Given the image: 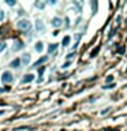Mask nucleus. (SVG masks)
<instances>
[{"label": "nucleus", "mask_w": 127, "mask_h": 131, "mask_svg": "<svg viewBox=\"0 0 127 131\" xmlns=\"http://www.w3.org/2000/svg\"><path fill=\"white\" fill-rule=\"evenodd\" d=\"M13 79H14V75L11 74V71H4V73L2 74V81L4 83L13 82Z\"/></svg>", "instance_id": "obj_2"}, {"label": "nucleus", "mask_w": 127, "mask_h": 131, "mask_svg": "<svg viewBox=\"0 0 127 131\" xmlns=\"http://www.w3.org/2000/svg\"><path fill=\"white\" fill-rule=\"evenodd\" d=\"M109 112H111V108H105V109L101 111V115H107V113H109Z\"/></svg>", "instance_id": "obj_21"}, {"label": "nucleus", "mask_w": 127, "mask_h": 131, "mask_svg": "<svg viewBox=\"0 0 127 131\" xmlns=\"http://www.w3.org/2000/svg\"><path fill=\"white\" fill-rule=\"evenodd\" d=\"M105 131H118V130H105Z\"/></svg>", "instance_id": "obj_30"}, {"label": "nucleus", "mask_w": 127, "mask_h": 131, "mask_svg": "<svg viewBox=\"0 0 127 131\" xmlns=\"http://www.w3.org/2000/svg\"><path fill=\"white\" fill-rule=\"evenodd\" d=\"M29 62H30V55L29 53H23L22 57H21L22 66H27V64H29Z\"/></svg>", "instance_id": "obj_4"}, {"label": "nucleus", "mask_w": 127, "mask_h": 131, "mask_svg": "<svg viewBox=\"0 0 127 131\" xmlns=\"http://www.w3.org/2000/svg\"><path fill=\"white\" fill-rule=\"evenodd\" d=\"M33 79H34V75L33 74H26L25 77L21 79V83H29V82L33 81Z\"/></svg>", "instance_id": "obj_5"}, {"label": "nucleus", "mask_w": 127, "mask_h": 131, "mask_svg": "<svg viewBox=\"0 0 127 131\" xmlns=\"http://www.w3.org/2000/svg\"><path fill=\"white\" fill-rule=\"evenodd\" d=\"M70 40H71V38H70V35H66V37L63 38V42H62V44H63V46H67V45H68V44H70Z\"/></svg>", "instance_id": "obj_12"}, {"label": "nucleus", "mask_w": 127, "mask_h": 131, "mask_svg": "<svg viewBox=\"0 0 127 131\" xmlns=\"http://www.w3.org/2000/svg\"><path fill=\"white\" fill-rule=\"evenodd\" d=\"M98 51H100V46H97V48L94 49V51H92V55H90V56H92V57H94V56H97Z\"/></svg>", "instance_id": "obj_15"}, {"label": "nucleus", "mask_w": 127, "mask_h": 131, "mask_svg": "<svg viewBox=\"0 0 127 131\" xmlns=\"http://www.w3.org/2000/svg\"><path fill=\"white\" fill-rule=\"evenodd\" d=\"M64 22H66V27H68V26H70V23H68V22H70V19H68V18H66V21H64Z\"/></svg>", "instance_id": "obj_27"}, {"label": "nucleus", "mask_w": 127, "mask_h": 131, "mask_svg": "<svg viewBox=\"0 0 127 131\" xmlns=\"http://www.w3.org/2000/svg\"><path fill=\"white\" fill-rule=\"evenodd\" d=\"M22 48H23V42L17 41V42H15V45H14V48H13V51H18V49H22Z\"/></svg>", "instance_id": "obj_11"}, {"label": "nucleus", "mask_w": 127, "mask_h": 131, "mask_svg": "<svg viewBox=\"0 0 127 131\" xmlns=\"http://www.w3.org/2000/svg\"><path fill=\"white\" fill-rule=\"evenodd\" d=\"M3 19H4V11L0 10V21H3Z\"/></svg>", "instance_id": "obj_25"}, {"label": "nucleus", "mask_w": 127, "mask_h": 131, "mask_svg": "<svg viewBox=\"0 0 127 131\" xmlns=\"http://www.w3.org/2000/svg\"><path fill=\"white\" fill-rule=\"evenodd\" d=\"M118 52H119V53H123V52H124V46H122V48H119V49H118Z\"/></svg>", "instance_id": "obj_26"}, {"label": "nucleus", "mask_w": 127, "mask_h": 131, "mask_svg": "<svg viewBox=\"0 0 127 131\" xmlns=\"http://www.w3.org/2000/svg\"><path fill=\"white\" fill-rule=\"evenodd\" d=\"M19 64H21V59H15V60L11 62V64H10V66L13 67V68H18Z\"/></svg>", "instance_id": "obj_8"}, {"label": "nucleus", "mask_w": 127, "mask_h": 131, "mask_svg": "<svg viewBox=\"0 0 127 131\" xmlns=\"http://www.w3.org/2000/svg\"><path fill=\"white\" fill-rule=\"evenodd\" d=\"M44 70H45V67H41V68L38 70V73H40V75H41L42 73H44Z\"/></svg>", "instance_id": "obj_28"}, {"label": "nucleus", "mask_w": 127, "mask_h": 131, "mask_svg": "<svg viewBox=\"0 0 127 131\" xmlns=\"http://www.w3.org/2000/svg\"><path fill=\"white\" fill-rule=\"evenodd\" d=\"M70 64H71V63H70V62H66V63H64V64H63V66H62V68H67V67H70Z\"/></svg>", "instance_id": "obj_24"}, {"label": "nucleus", "mask_w": 127, "mask_h": 131, "mask_svg": "<svg viewBox=\"0 0 127 131\" xmlns=\"http://www.w3.org/2000/svg\"><path fill=\"white\" fill-rule=\"evenodd\" d=\"M47 60H48V57H47V56H44V57H41V59H38V60H37V62H36L34 64H33V67H37L38 64H41V63H45Z\"/></svg>", "instance_id": "obj_10"}, {"label": "nucleus", "mask_w": 127, "mask_h": 131, "mask_svg": "<svg viewBox=\"0 0 127 131\" xmlns=\"http://www.w3.org/2000/svg\"><path fill=\"white\" fill-rule=\"evenodd\" d=\"M7 4H8V6H15V0H7Z\"/></svg>", "instance_id": "obj_22"}, {"label": "nucleus", "mask_w": 127, "mask_h": 131, "mask_svg": "<svg viewBox=\"0 0 127 131\" xmlns=\"http://www.w3.org/2000/svg\"><path fill=\"white\" fill-rule=\"evenodd\" d=\"M74 6L78 8L77 13H82V4H81V3H79V2H74Z\"/></svg>", "instance_id": "obj_13"}, {"label": "nucleus", "mask_w": 127, "mask_h": 131, "mask_svg": "<svg viewBox=\"0 0 127 131\" xmlns=\"http://www.w3.org/2000/svg\"><path fill=\"white\" fill-rule=\"evenodd\" d=\"M42 49H44V44L41 41H38L36 44V51H37V52H42Z\"/></svg>", "instance_id": "obj_9"}, {"label": "nucleus", "mask_w": 127, "mask_h": 131, "mask_svg": "<svg viewBox=\"0 0 127 131\" xmlns=\"http://www.w3.org/2000/svg\"><path fill=\"white\" fill-rule=\"evenodd\" d=\"M36 7H38L40 10H44L45 8V3H41V2H37L36 3Z\"/></svg>", "instance_id": "obj_14"}, {"label": "nucleus", "mask_w": 127, "mask_h": 131, "mask_svg": "<svg viewBox=\"0 0 127 131\" xmlns=\"http://www.w3.org/2000/svg\"><path fill=\"white\" fill-rule=\"evenodd\" d=\"M2 113H3V111H0V115H2Z\"/></svg>", "instance_id": "obj_31"}, {"label": "nucleus", "mask_w": 127, "mask_h": 131, "mask_svg": "<svg viewBox=\"0 0 127 131\" xmlns=\"http://www.w3.org/2000/svg\"><path fill=\"white\" fill-rule=\"evenodd\" d=\"M112 87H115V83H109V85H105L102 89H105V90H109V89H112Z\"/></svg>", "instance_id": "obj_17"}, {"label": "nucleus", "mask_w": 127, "mask_h": 131, "mask_svg": "<svg viewBox=\"0 0 127 131\" xmlns=\"http://www.w3.org/2000/svg\"><path fill=\"white\" fill-rule=\"evenodd\" d=\"M52 26H53V27H60V26H62V19L57 18V17L53 18V19H52Z\"/></svg>", "instance_id": "obj_6"}, {"label": "nucleus", "mask_w": 127, "mask_h": 131, "mask_svg": "<svg viewBox=\"0 0 127 131\" xmlns=\"http://www.w3.org/2000/svg\"><path fill=\"white\" fill-rule=\"evenodd\" d=\"M6 48H7V44L2 41V42H0V52H3V51H4Z\"/></svg>", "instance_id": "obj_16"}, {"label": "nucleus", "mask_w": 127, "mask_h": 131, "mask_svg": "<svg viewBox=\"0 0 127 131\" xmlns=\"http://www.w3.org/2000/svg\"><path fill=\"white\" fill-rule=\"evenodd\" d=\"M113 34H116V30H115V29H111V30H109V34H108V38H112Z\"/></svg>", "instance_id": "obj_18"}, {"label": "nucleus", "mask_w": 127, "mask_h": 131, "mask_svg": "<svg viewBox=\"0 0 127 131\" xmlns=\"http://www.w3.org/2000/svg\"><path fill=\"white\" fill-rule=\"evenodd\" d=\"M18 27L21 30H25V31H27V30H30V27H31V23L27 21V19H22V21H19L18 22Z\"/></svg>", "instance_id": "obj_1"}, {"label": "nucleus", "mask_w": 127, "mask_h": 131, "mask_svg": "<svg viewBox=\"0 0 127 131\" xmlns=\"http://www.w3.org/2000/svg\"><path fill=\"white\" fill-rule=\"evenodd\" d=\"M112 81H113V77H112V75H108V77H107V79H105V82L108 83V85H109Z\"/></svg>", "instance_id": "obj_20"}, {"label": "nucleus", "mask_w": 127, "mask_h": 131, "mask_svg": "<svg viewBox=\"0 0 127 131\" xmlns=\"http://www.w3.org/2000/svg\"><path fill=\"white\" fill-rule=\"evenodd\" d=\"M75 56V52H73V53H68L67 55V60H70V59H73Z\"/></svg>", "instance_id": "obj_23"}, {"label": "nucleus", "mask_w": 127, "mask_h": 131, "mask_svg": "<svg viewBox=\"0 0 127 131\" xmlns=\"http://www.w3.org/2000/svg\"><path fill=\"white\" fill-rule=\"evenodd\" d=\"M92 10H93V13L97 11V2H92Z\"/></svg>", "instance_id": "obj_19"}, {"label": "nucleus", "mask_w": 127, "mask_h": 131, "mask_svg": "<svg viewBox=\"0 0 127 131\" xmlns=\"http://www.w3.org/2000/svg\"><path fill=\"white\" fill-rule=\"evenodd\" d=\"M36 29H37L38 33H44L45 31V25L41 19H37V21H36Z\"/></svg>", "instance_id": "obj_3"}, {"label": "nucleus", "mask_w": 127, "mask_h": 131, "mask_svg": "<svg viewBox=\"0 0 127 131\" xmlns=\"http://www.w3.org/2000/svg\"><path fill=\"white\" fill-rule=\"evenodd\" d=\"M126 74H127V70H126Z\"/></svg>", "instance_id": "obj_32"}, {"label": "nucleus", "mask_w": 127, "mask_h": 131, "mask_svg": "<svg viewBox=\"0 0 127 131\" xmlns=\"http://www.w3.org/2000/svg\"><path fill=\"white\" fill-rule=\"evenodd\" d=\"M120 21H122V17H118V18H116V22L120 23Z\"/></svg>", "instance_id": "obj_29"}, {"label": "nucleus", "mask_w": 127, "mask_h": 131, "mask_svg": "<svg viewBox=\"0 0 127 131\" xmlns=\"http://www.w3.org/2000/svg\"><path fill=\"white\" fill-rule=\"evenodd\" d=\"M57 46H59V44H56V42H55V44H51V45L48 46V53H53L57 49Z\"/></svg>", "instance_id": "obj_7"}]
</instances>
